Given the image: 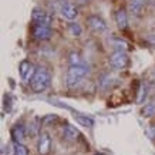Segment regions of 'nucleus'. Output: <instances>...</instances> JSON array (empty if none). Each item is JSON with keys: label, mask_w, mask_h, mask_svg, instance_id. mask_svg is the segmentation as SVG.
<instances>
[{"label": "nucleus", "mask_w": 155, "mask_h": 155, "mask_svg": "<svg viewBox=\"0 0 155 155\" xmlns=\"http://www.w3.org/2000/svg\"><path fill=\"white\" fill-rule=\"evenodd\" d=\"M74 118H75V121L78 122L80 125H83V127L91 128L93 125H94V120H93L91 117H88V115H84V114H75Z\"/></svg>", "instance_id": "nucleus-11"}, {"label": "nucleus", "mask_w": 155, "mask_h": 155, "mask_svg": "<svg viewBox=\"0 0 155 155\" xmlns=\"http://www.w3.org/2000/svg\"><path fill=\"white\" fill-rule=\"evenodd\" d=\"M34 71V67L33 64H30L28 61H23L21 64H20V75L23 77L24 80H28V77L30 74Z\"/></svg>", "instance_id": "nucleus-12"}, {"label": "nucleus", "mask_w": 155, "mask_h": 155, "mask_svg": "<svg viewBox=\"0 0 155 155\" xmlns=\"http://www.w3.org/2000/svg\"><path fill=\"white\" fill-rule=\"evenodd\" d=\"M71 30H73V31H74V34H77V36H78V34L81 33V28L78 27V26H75L74 23L71 24Z\"/></svg>", "instance_id": "nucleus-19"}, {"label": "nucleus", "mask_w": 155, "mask_h": 155, "mask_svg": "<svg viewBox=\"0 0 155 155\" xmlns=\"http://www.w3.org/2000/svg\"><path fill=\"white\" fill-rule=\"evenodd\" d=\"M56 120H57V117H54V115H51V117L44 118V120H43V122H44V124H47V122H50V121H56Z\"/></svg>", "instance_id": "nucleus-20"}, {"label": "nucleus", "mask_w": 155, "mask_h": 155, "mask_svg": "<svg viewBox=\"0 0 155 155\" xmlns=\"http://www.w3.org/2000/svg\"><path fill=\"white\" fill-rule=\"evenodd\" d=\"M154 36H155V34H152V36H150V38H148V40H151V41H152V43H154V44H155V37H154Z\"/></svg>", "instance_id": "nucleus-21"}, {"label": "nucleus", "mask_w": 155, "mask_h": 155, "mask_svg": "<svg viewBox=\"0 0 155 155\" xmlns=\"http://www.w3.org/2000/svg\"><path fill=\"white\" fill-rule=\"evenodd\" d=\"M70 61H71V66H78V64H83L80 60V56L75 54V53H71L70 54Z\"/></svg>", "instance_id": "nucleus-18"}, {"label": "nucleus", "mask_w": 155, "mask_h": 155, "mask_svg": "<svg viewBox=\"0 0 155 155\" xmlns=\"http://www.w3.org/2000/svg\"><path fill=\"white\" fill-rule=\"evenodd\" d=\"M50 81H51V75L46 68L43 67H38L36 73H34L33 78H31V90H33L36 94L38 93H43L48 88L50 85Z\"/></svg>", "instance_id": "nucleus-1"}, {"label": "nucleus", "mask_w": 155, "mask_h": 155, "mask_svg": "<svg viewBox=\"0 0 155 155\" xmlns=\"http://www.w3.org/2000/svg\"><path fill=\"white\" fill-rule=\"evenodd\" d=\"M111 43H113V46L117 50H120V51H122V50H125V48L128 47V44L125 41H122V40H120V38H113L111 40Z\"/></svg>", "instance_id": "nucleus-17"}, {"label": "nucleus", "mask_w": 155, "mask_h": 155, "mask_svg": "<svg viewBox=\"0 0 155 155\" xmlns=\"http://www.w3.org/2000/svg\"><path fill=\"white\" fill-rule=\"evenodd\" d=\"M88 67L85 64H78V66H71L68 73H67V85L73 88V87H77V85L81 83V80L84 78L85 75L88 74Z\"/></svg>", "instance_id": "nucleus-2"}, {"label": "nucleus", "mask_w": 155, "mask_h": 155, "mask_svg": "<svg viewBox=\"0 0 155 155\" xmlns=\"http://www.w3.org/2000/svg\"><path fill=\"white\" fill-rule=\"evenodd\" d=\"M95 155H103V154H95Z\"/></svg>", "instance_id": "nucleus-22"}, {"label": "nucleus", "mask_w": 155, "mask_h": 155, "mask_svg": "<svg viewBox=\"0 0 155 155\" xmlns=\"http://www.w3.org/2000/svg\"><path fill=\"white\" fill-rule=\"evenodd\" d=\"M37 150L41 155H47L50 152V150H51V138H50V135H48L47 132H43L41 135H40Z\"/></svg>", "instance_id": "nucleus-5"}, {"label": "nucleus", "mask_w": 155, "mask_h": 155, "mask_svg": "<svg viewBox=\"0 0 155 155\" xmlns=\"http://www.w3.org/2000/svg\"><path fill=\"white\" fill-rule=\"evenodd\" d=\"M87 23L90 24V27L94 28V30H97V31H104L105 28H107V24H105V21H104L100 16H90L88 19H87Z\"/></svg>", "instance_id": "nucleus-7"}, {"label": "nucleus", "mask_w": 155, "mask_h": 155, "mask_svg": "<svg viewBox=\"0 0 155 155\" xmlns=\"http://www.w3.org/2000/svg\"><path fill=\"white\" fill-rule=\"evenodd\" d=\"M13 138L16 140V141H21L24 138V128L21 127V125H16V127L13 128Z\"/></svg>", "instance_id": "nucleus-15"}, {"label": "nucleus", "mask_w": 155, "mask_h": 155, "mask_svg": "<svg viewBox=\"0 0 155 155\" xmlns=\"http://www.w3.org/2000/svg\"><path fill=\"white\" fill-rule=\"evenodd\" d=\"M33 34L37 40H47L51 37V28L50 26H34Z\"/></svg>", "instance_id": "nucleus-6"}, {"label": "nucleus", "mask_w": 155, "mask_h": 155, "mask_svg": "<svg viewBox=\"0 0 155 155\" xmlns=\"http://www.w3.org/2000/svg\"><path fill=\"white\" fill-rule=\"evenodd\" d=\"M14 155H28V150L23 144L16 142V144H14Z\"/></svg>", "instance_id": "nucleus-16"}, {"label": "nucleus", "mask_w": 155, "mask_h": 155, "mask_svg": "<svg viewBox=\"0 0 155 155\" xmlns=\"http://www.w3.org/2000/svg\"><path fill=\"white\" fill-rule=\"evenodd\" d=\"M142 115L144 117H152V115H155V100H151L148 104H145V107L142 108Z\"/></svg>", "instance_id": "nucleus-13"}, {"label": "nucleus", "mask_w": 155, "mask_h": 155, "mask_svg": "<svg viewBox=\"0 0 155 155\" xmlns=\"http://www.w3.org/2000/svg\"><path fill=\"white\" fill-rule=\"evenodd\" d=\"M110 64H111L113 68L122 70V68H125L128 66V56L122 51H115L110 57Z\"/></svg>", "instance_id": "nucleus-3"}, {"label": "nucleus", "mask_w": 155, "mask_h": 155, "mask_svg": "<svg viewBox=\"0 0 155 155\" xmlns=\"http://www.w3.org/2000/svg\"><path fill=\"white\" fill-rule=\"evenodd\" d=\"M78 135H80V132H78V130L75 127L70 125V124L64 125V128H63V137L66 138L67 141H74V140H77Z\"/></svg>", "instance_id": "nucleus-9"}, {"label": "nucleus", "mask_w": 155, "mask_h": 155, "mask_svg": "<svg viewBox=\"0 0 155 155\" xmlns=\"http://www.w3.org/2000/svg\"><path fill=\"white\" fill-rule=\"evenodd\" d=\"M115 21H117V24H118V27L120 28H127L128 17H127V13H125V10L124 9L117 10V13H115Z\"/></svg>", "instance_id": "nucleus-10"}, {"label": "nucleus", "mask_w": 155, "mask_h": 155, "mask_svg": "<svg viewBox=\"0 0 155 155\" xmlns=\"http://www.w3.org/2000/svg\"><path fill=\"white\" fill-rule=\"evenodd\" d=\"M142 0H131L130 2V9H131L132 14H140L142 10Z\"/></svg>", "instance_id": "nucleus-14"}, {"label": "nucleus", "mask_w": 155, "mask_h": 155, "mask_svg": "<svg viewBox=\"0 0 155 155\" xmlns=\"http://www.w3.org/2000/svg\"><path fill=\"white\" fill-rule=\"evenodd\" d=\"M60 12H61V14L68 20L75 19V16H77V9L74 7V5H71L68 2H64V3L61 5Z\"/></svg>", "instance_id": "nucleus-8"}, {"label": "nucleus", "mask_w": 155, "mask_h": 155, "mask_svg": "<svg viewBox=\"0 0 155 155\" xmlns=\"http://www.w3.org/2000/svg\"><path fill=\"white\" fill-rule=\"evenodd\" d=\"M31 19H33L36 26H50V21H51L50 16H48L43 9H38V7L33 10Z\"/></svg>", "instance_id": "nucleus-4"}]
</instances>
